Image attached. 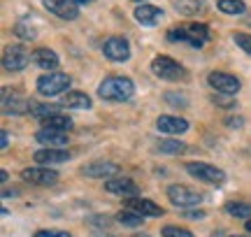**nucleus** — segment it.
<instances>
[{
	"instance_id": "nucleus-11",
	"label": "nucleus",
	"mask_w": 251,
	"mask_h": 237,
	"mask_svg": "<svg viewBox=\"0 0 251 237\" xmlns=\"http://www.w3.org/2000/svg\"><path fill=\"white\" fill-rule=\"evenodd\" d=\"M30 112V102L21 95L19 91H9L2 89V114H12V117H24Z\"/></svg>"
},
{
	"instance_id": "nucleus-14",
	"label": "nucleus",
	"mask_w": 251,
	"mask_h": 237,
	"mask_svg": "<svg viewBox=\"0 0 251 237\" xmlns=\"http://www.w3.org/2000/svg\"><path fill=\"white\" fill-rule=\"evenodd\" d=\"M105 191L112 193V195H121V198H135L140 193V189L128 177H112L109 182H105Z\"/></svg>"
},
{
	"instance_id": "nucleus-29",
	"label": "nucleus",
	"mask_w": 251,
	"mask_h": 237,
	"mask_svg": "<svg viewBox=\"0 0 251 237\" xmlns=\"http://www.w3.org/2000/svg\"><path fill=\"white\" fill-rule=\"evenodd\" d=\"M12 33H14L19 40H24V42H30V40H35V37H37V30H35V28L26 26V24H17V26L12 28Z\"/></svg>"
},
{
	"instance_id": "nucleus-10",
	"label": "nucleus",
	"mask_w": 251,
	"mask_h": 237,
	"mask_svg": "<svg viewBox=\"0 0 251 237\" xmlns=\"http://www.w3.org/2000/svg\"><path fill=\"white\" fill-rule=\"evenodd\" d=\"M21 179L28 184H35V186H51L58 182V172L51 170L49 165H37V167H26L21 172Z\"/></svg>"
},
{
	"instance_id": "nucleus-27",
	"label": "nucleus",
	"mask_w": 251,
	"mask_h": 237,
	"mask_svg": "<svg viewBox=\"0 0 251 237\" xmlns=\"http://www.w3.org/2000/svg\"><path fill=\"white\" fill-rule=\"evenodd\" d=\"M226 212L230 214V216H235V219H251V205L249 202H228L226 205Z\"/></svg>"
},
{
	"instance_id": "nucleus-26",
	"label": "nucleus",
	"mask_w": 251,
	"mask_h": 237,
	"mask_svg": "<svg viewBox=\"0 0 251 237\" xmlns=\"http://www.w3.org/2000/svg\"><path fill=\"white\" fill-rule=\"evenodd\" d=\"M117 221L121 223V226H126V228H140V226L144 223V216L142 214H137V212L126 210V212H119L117 214Z\"/></svg>"
},
{
	"instance_id": "nucleus-36",
	"label": "nucleus",
	"mask_w": 251,
	"mask_h": 237,
	"mask_svg": "<svg viewBox=\"0 0 251 237\" xmlns=\"http://www.w3.org/2000/svg\"><path fill=\"white\" fill-rule=\"evenodd\" d=\"M226 126H230V128H240V126H242V118H240V117H228V121H226Z\"/></svg>"
},
{
	"instance_id": "nucleus-24",
	"label": "nucleus",
	"mask_w": 251,
	"mask_h": 237,
	"mask_svg": "<svg viewBox=\"0 0 251 237\" xmlns=\"http://www.w3.org/2000/svg\"><path fill=\"white\" fill-rule=\"evenodd\" d=\"M216 9L228 14V17H237V14L247 12V5H244L242 0H216Z\"/></svg>"
},
{
	"instance_id": "nucleus-12",
	"label": "nucleus",
	"mask_w": 251,
	"mask_h": 237,
	"mask_svg": "<svg viewBox=\"0 0 251 237\" xmlns=\"http://www.w3.org/2000/svg\"><path fill=\"white\" fill-rule=\"evenodd\" d=\"M47 12H51L54 17L65 19V21H75L79 17V5L77 0H42Z\"/></svg>"
},
{
	"instance_id": "nucleus-35",
	"label": "nucleus",
	"mask_w": 251,
	"mask_h": 237,
	"mask_svg": "<svg viewBox=\"0 0 251 237\" xmlns=\"http://www.w3.org/2000/svg\"><path fill=\"white\" fill-rule=\"evenodd\" d=\"M89 223H93V226H102V228H109V226H112V219H109V216H91Z\"/></svg>"
},
{
	"instance_id": "nucleus-33",
	"label": "nucleus",
	"mask_w": 251,
	"mask_h": 237,
	"mask_svg": "<svg viewBox=\"0 0 251 237\" xmlns=\"http://www.w3.org/2000/svg\"><path fill=\"white\" fill-rule=\"evenodd\" d=\"M165 100L170 102L172 107H186V105H188V102H186V95H181V93H172V91L165 93Z\"/></svg>"
},
{
	"instance_id": "nucleus-39",
	"label": "nucleus",
	"mask_w": 251,
	"mask_h": 237,
	"mask_svg": "<svg viewBox=\"0 0 251 237\" xmlns=\"http://www.w3.org/2000/svg\"><path fill=\"white\" fill-rule=\"evenodd\" d=\"M14 195H19L17 189H12V191H9V189H5V191H2V198H14Z\"/></svg>"
},
{
	"instance_id": "nucleus-41",
	"label": "nucleus",
	"mask_w": 251,
	"mask_h": 237,
	"mask_svg": "<svg viewBox=\"0 0 251 237\" xmlns=\"http://www.w3.org/2000/svg\"><path fill=\"white\" fill-rule=\"evenodd\" d=\"M89 2H93V0H77V5H89Z\"/></svg>"
},
{
	"instance_id": "nucleus-8",
	"label": "nucleus",
	"mask_w": 251,
	"mask_h": 237,
	"mask_svg": "<svg viewBox=\"0 0 251 237\" xmlns=\"http://www.w3.org/2000/svg\"><path fill=\"white\" fill-rule=\"evenodd\" d=\"M102 54L105 58L109 61H114V63H124L130 58V45H128V40L121 35H112L105 40V45H102Z\"/></svg>"
},
{
	"instance_id": "nucleus-2",
	"label": "nucleus",
	"mask_w": 251,
	"mask_h": 237,
	"mask_svg": "<svg viewBox=\"0 0 251 237\" xmlns=\"http://www.w3.org/2000/svg\"><path fill=\"white\" fill-rule=\"evenodd\" d=\"M98 95L107 102L130 100L135 95V84H133V79H128V77L112 74V77H105V79H102V84L98 86Z\"/></svg>"
},
{
	"instance_id": "nucleus-43",
	"label": "nucleus",
	"mask_w": 251,
	"mask_h": 237,
	"mask_svg": "<svg viewBox=\"0 0 251 237\" xmlns=\"http://www.w3.org/2000/svg\"><path fill=\"white\" fill-rule=\"evenodd\" d=\"M133 2H140V5H142V2H147V0H133Z\"/></svg>"
},
{
	"instance_id": "nucleus-13",
	"label": "nucleus",
	"mask_w": 251,
	"mask_h": 237,
	"mask_svg": "<svg viewBox=\"0 0 251 237\" xmlns=\"http://www.w3.org/2000/svg\"><path fill=\"white\" fill-rule=\"evenodd\" d=\"M124 205H126V210L137 212V214H142L144 219H147V216L156 219V216H163V214H165V210H163V207H158L156 202L147 200V198H137V195H135V198H126Z\"/></svg>"
},
{
	"instance_id": "nucleus-31",
	"label": "nucleus",
	"mask_w": 251,
	"mask_h": 237,
	"mask_svg": "<svg viewBox=\"0 0 251 237\" xmlns=\"http://www.w3.org/2000/svg\"><path fill=\"white\" fill-rule=\"evenodd\" d=\"M163 237H193V233L186 228H179V226H165L161 230Z\"/></svg>"
},
{
	"instance_id": "nucleus-4",
	"label": "nucleus",
	"mask_w": 251,
	"mask_h": 237,
	"mask_svg": "<svg viewBox=\"0 0 251 237\" xmlns=\"http://www.w3.org/2000/svg\"><path fill=\"white\" fill-rule=\"evenodd\" d=\"M72 84L70 74L65 72H47L37 79V93L45 95V98H54V95H61V93L68 91V86Z\"/></svg>"
},
{
	"instance_id": "nucleus-7",
	"label": "nucleus",
	"mask_w": 251,
	"mask_h": 237,
	"mask_svg": "<svg viewBox=\"0 0 251 237\" xmlns=\"http://www.w3.org/2000/svg\"><path fill=\"white\" fill-rule=\"evenodd\" d=\"M186 172L191 177H196L198 182L205 184H224L226 182V172L216 165L209 163H186Z\"/></svg>"
},
{
	"instance_id": "nucleus-21",
	"label": "nucleus",
	"mask_w": 251,
	"mask_h": 237,
	"mask_svg": "<svg viewBox=\"0 0 251 237\" xmlns=\"http://www.w3.org/2000/svg\"><path fill=\"white\" fill-rule=\"evenodd\" d=\"M63 107H68V110H91V98L86 95V93L81 91H68L65 95H63L61 100Z\"/></svg>"
},
{
	"instance_id": "nucleus-9",
	"label": "nucleus",
	"mask_w": 251,
	"mask_h": 237,
	"mask_svg": "<svg viewBox=\"0 0 251 237\" xmlns=\"http://www.w3.org/2000/svg\"><path fill=\"white\" fill-rule=\"evenodd\" d=\"M207 84H209L216 93H226V95H235V93L242 89L240 79H237L235 74H228V72H209L207 74Z\"/></svg>"
},
{
	"instance_id": "nucleus-37",
	"label": "nucleus",
	"mask_w": 251,
	"mask_h": 237,
	"mask_svg": "<svg viewBox=\"0 0 251 237\" xmlns=\"http://www.w3.org/2000/svg\"><path fill=\"white\" fill-rule=\"evenodd\" d=\"M186 219H205V212H184Z\"/></svg>"
},
{
	"instance_id": "nucleus-16",
	"label": "nucleus",
	"mask_w": 251,
	"mask_h": 237,
	"mask_svg": "<svg viewBox=\"0 0 251 237\" xmlns=\"http://www.w3.org/2000/svg\"><path fill=\"white\" fill-rule=\"evenodd\" d=\"M35 140L40 142L42 146H49V149H63L68 144V133L63 130H51V128H40L35 133Z\"/></svg>"
},
{
	"instance_id": "nucleus-5",
	"label": "nucleus",
	"mask_w": 251,
	"mask_h": 237,
	"mask_svg": "<svg viewBox=\"0 0 251 237\" xmlns=\"http://www.w3.org/2000/svg\"><path fill=\"white\" fill-rule=\"evenodd\" d=\"M33 61V51H28L26 45H9L2 54V68L7 72H21Z\"/></svg>"
},
{
	"instance_id": "nucleus-3",
	"label": "nucleus",
	"mask_w": 251,
	"mask_h": 237,
	"mask_svg": "<svg viewBox=\"0 0 251 237\" xmlns=\"http://www.w3.org/2000/svg\"><path fill=\"white\" fill-rule=\"evenodd\" d=\"M151 72L158 79H165V82H179V79L186 77V68L179 61H175L172 56L161 54L151 61Z\"/></svg>"
},
{
	"instance_id": "nucleus-23",
	"label": "nucleus",
	"mask_w": 251,
	"mask_h": 237,
	"mask_svg": "<svg viewBox=\"0 0 251 237\" xmlns=\"http://www.w3.org/2000/svg\"><path fill=\"white\" fill-rule=\"evenodd\" d=\"M42 128H51V130H63V133H68L72 128V118L65 117V114H51V117L42 118Z\"/></svg>"
},
{
	"instance_id": "nucleus-28",
	"label": "nucleus",
	"mask_w": 251,
	"mask_h": 237,
	"mask_svg": "<svg viewBox=\"0 0 251 237\" xmlns=\"http://www.w3.org/2000/svg\"><path fill=\"white\" fill-rule=\"evenodd\" d=\"M30 114L33 117H37L40 121L47 117H51V114H61V105H30Z\"/></svg>"
},
{
	"instance_id": "nucleus-6",
	"label": "nucleus",
	"mask_w": 251,
	"mask_h": 237,
	"mask_svg": "<svg viewBox=\"0 0 251 237\" xmlns=\"http://www.w3.org/2000/svg\"><path fill=\"white\" fill-rule=\"evenodd\" d=\"M168 200L175 205V207H196L202 202V195L191 189V186H184V184H172L168 186Z\"/></svg>"
},
{
	"instance_id": "nucleus-20",
	"label": "nucleus",
	"mask_w": 251,
	"mask_h": 237,
	"mask_svg": "<svg viewBox=\"0 0 251 237\" xmlns=\"http://www.w3.org/2000/svg\"><path fill=\"white\" fill-rule=\"evenodd\" d=\"M33 63L40 65L42 70H49V72H54L56 68L61 65V58L56 54L54 49H47V47H37L33 49Z\"/></svg>"
},
{
	"instance_id": "nucleus-38",
	"label": "nucleus",
	"mask_w": 251,
	"mask_h": 237,
	"mask_svg": "<svg viewBox=\"0 0 251 237\" xmlns=\"http://www.w3.org/2000/svg\"><path fill=\"white\" fill-rule=\"evenodd\" d=\"M0 135H2V140H0V146H2V149H7V144H9V133H7V130H2Z\"/></svg>"
},
{
	"instance_id": "nucleus-15",
	"label": "nucleus",
	"mask_w": 251,
	"mask_h": 237,
	"mask_svg": "<svg viewBox=\"0 0 251 237\" xmlns=\"http://www.w3.org/2000/svg\"><path fill=\"white\" fill-rule=\"evenodd\" d=\"M119 172H121V167L117 163H107V161H96V163L81 165V174L91 177V179H105V177H112V174Z\"/></svg>"
},
{
	"instance_id": "nucleus-34",
	"label": "nucleus",
	"mask_w": 251,
	"mask_h": 237,
	"mask_svg": "<svg viewBox=\"0 0 251 237\" xmlns=\"http://www.w3.org/2000/svg\"><path fill=\"white\" fill-rule=\"evenodd\" d=\"M33 237H72V235L65 233V230H37Z\"/></svg>"
},
{
	"instance_id": "nucleus-30",
	"label": "nucleus",
	"mask_w": 251,
	"mask_h": 237,
	"mask_svg": "<svg viewBox=\"0 0 251 237\" xmlns=\"http://www.w3.org/2000/svg\"><path fill=\"white\" fill-rule=\"evenodd\" d=\"M233 42L240 47L242 51H247V54L251 56V35L249 33H233Z\"/></svg>"
},
{
	"instance_id": "nucleus-45",
	"label": "nucleus",
	"mask_w": 251,
	"mask_h": 237,
	"mask_svg": "<svg viewBox=\"0 0 251 237\" xmlns=\"http://www.w3.org/2000/svg\"><path fill=\"white\" fill-rule=\"evenodd\" d=\"M230 237H244V235H230Z\"/></svg>"
},
{
	"instance_id": "nucleus-32",
	"label": "nucleus",
	"mask_w": 251,
	"mask_h": 237,
	"mask_svg": "<svg viewBox=\"0 0 251 237\" xmlns=\"http://www.w3.org/2000/svg\"><path fill=\"white\" fill-rule=\"evenodd\" d=\"M212 102H214L216 107H224V110H230V107H235V100L230 98V95H226V93H216L214 98H212Z\"/></svg>"
},
{
	"instance_id": "nucleus-22",
	"label": "nucleus",
	"mask_w": 251,
	"mask_h": 237,
	"mask_svg": "<svg viewBox=\"0 0 251 237\" xmlns=\"http://www.w3.org/2000/svg\"><path fill=\"white\" fill-rule=\"evenodd\" d=\"M175 9L184 17H198V14L207 12L205 0H175Z\"/></svg>"
},
{
	"instance_id": "nucleus-19",
	"label": "nucleus",
	"mask_w": 251,
	"mask_h": 237,
	"mask_svg": "<svg viewBox=\"0 0 251 237\" xmlns=\"http://www.w3.org/2000/svg\"><path fill=\"white\" fill-rule=\"evenodd\" d=\"M33 158H35L37 165H56V163L70 161L72 156H70V151H65V149H49V146H45V149L35 151Z\"/></svg>"
},
{
	"instance_id": "nucleus-25",
	"label": "nucleus",
	"mask_w": 251,
	"mask_h": 237,
	"mask_svg": "<svg viewBox=\"0 0 251 237\" xmlns=\"http://www.w3.org/2000/svg\"><path fill=\"white\" fill-rule=\"evenodd\" d=\"M156 149H158L163 156H177V154H181V151H186V144L179 142V140L168 137V140H161V142L156 144Z\"/></svg>"
},
{
	"instance_id": "nucleus-40",
	"label": "nucleus",
	"mask_w": 251,
	"mask_h": 237,
	"mask_svg": "<svg viewBox=\"0 0 251 237\" xmlns=\"http://www.w3.org/2000/svg\"><path fill=\"white\" fill-rule=\"evenodd\" d=\"M0 179H2V184H5V182H7V179H9V174H7V170H2V172H0Z\"/></svg>"
},
{
	"instance_id": "nucleus-44",
	"label": "nucleus",
	"mask_w": 251,
	"mask_h": 237,
	"mask_svg": "<svg viewBox=\"0 0 251 237\" xmlns=\"http://www.w3.org/2000/svg\"><path fill=\"white\" fill-rule=\"evenodd\" d=\"M135 237H149V235H135Z\"/></svg>"
},
{
	"instance_id": "nucleus-1",
	"label": "nucleus",
	"mask_w": 251,
	"mask_h": 237,
	"mask_svg": "<svg viewBox=\"0 0 251 237\" xmlns=\"http://www.w3.org/2000/svg\"><path fill=\"white\" fill-rule=\"evenodd\" d=\"M209 28L205 24H200V21H191V24H179V26H175L168 30V40L170 42H177V45H188L193 47V49H200V47H205L209 42Z\"/></svg>"
},
{
	"instance_id": "nucleus-18",
	"label": "nucleus",
	"mask_w": 251,
	"mask_h": 237,
	"mask_svg": "<svg viewBox=\"0 0 251 237\" xmlns=\"http://www.w3.org/2000/svg\"><path fill=\"white\" fill-rule=\"evenodd\" d=\"M133 17H135L137 24H142V26H147V28H153L163 19V9L156 7V5H147V2H142L140 7H135Z\"/></svg>"
},
{
	"instance_id": "nucleus-42",
	"label": "nucleus",
	"mask_w": 251,
	"mask_h": 237,
	"mask_svg": "<svg viewBox=\"0 0 251 237\" xmlns=\"http://www.w3.org/2000/svg\"><path fill=\"white\" fill-rule=\"evenodd\" d=\"M247 230L251 233V219H247Z\"/></svg>"
},
{
	"instance_id": "nucleus-17",
	"label": "nucleus",
	"mask_w": 251,
	"mask_h": 237,
	"mask_svg": "<svg viewBox=\"0 0 251 237\" xmlns=\"http://www.w3.org/2000/svg\"><path fill=\"white\" fill-rule=\"evenodd\" d=\"M156 128L165 133V135H181L188 130V121L179 117H172V114H161L156 118Z\"/></svg>"
}]
</instances>
